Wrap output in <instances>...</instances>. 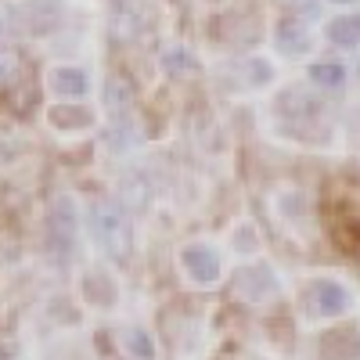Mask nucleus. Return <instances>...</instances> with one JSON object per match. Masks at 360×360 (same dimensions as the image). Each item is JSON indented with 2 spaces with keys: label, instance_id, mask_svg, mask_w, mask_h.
Returning a JSON list of instances; mask_svg holds the SVG:
<instances>
[{
  "label": "nucleus",
  "instance_id": "nucleus-20",
  "mask_svg": "<svg viewBox=\"0 0 360 360\" xmlns=\"http://www.w3.org/2000/svg\"><path fill=\"white\" fill-rule=\"evenodd\" d=\"M0 162H4V148H0Z\"/></svg>",
  "mask_w": 360,
  "mask_h": 360
},
{
  "label": "nucleus",
  "instance_id": "nucleus-19",
  "mask_svg": "<svg viewBox=\"0 0 360 360\" xmlns=\"http://www.w3.org/2000/svg\"><path fill=\"white\" fill-rule=\"evenodd\" d=\"M332 4H356V0H332Z\"/></svg>",
  "mask_w": 360,
  "mask_h": 360
},
{
  "label": "nucleus",
  "instance_id": "nucleus-3",
  "mask_svg": "<svg viewBox=\"0 0 360 360\" xmlns=\"http://www.w3.org/2000/svg\"><path fill=\"white\" fill-rule=\"evenodd\" d=\"M180 266H184V274H188L195 285H213V281H220V274H224L217 249L205 245V242H191V245L180 249Z\"/></svg>",
  "mask_w": 360,
  "mask_h": 360
},
{
  "label": "nucleus",
  "instance_id": "nucleus-5",
  "mask_svg": "<svg viewBox=\"0 0 360 360\" xmlns=\"http://www.w3.org/2000/svg\"><path fill=\"white\" fill-rule=\"evenodd\" d=\"M349 310V292L346 285L332 281V278H324L314 285V314L317 317H342Z\"/></svg>",
  "mask_w": 360,
  "mask_h": 360
},
{
  "label": "nucleus",
  "instance_id": "nucleus-10",
  "mask_svg": "<svg viewBox=\"0 0 360 360\" xmlns=\"http://www.w3.org/2000/svg\"><path fill=\"white\" fill-rule=\"evenodd\" d=\"M310 83L317 90H339L346 83V65H339V62H317V65H310Z\"/></svg>",
  "mask_w": 360,
  "mask_h": 360
},
{
  "label": "nucleus",
  "instance_id": "nucleus-16",
  "mask_svg": "<svg viewBox=\"0 0 360 360\" xmlns=\"http://www.w3.org/2000/svg\"><path fill=\"white\" fill-rule=\"evenodd\" d=\"M130 94H127V83L123 79H112L108 83V108H127Z\"/></svg>",
  "mask_w": 360,
  "mask_h": 360
},
{
  "label": "nucleus",
  "instance_id": "nucleus-6",
  "mask_svg": "<svg viewBox=\"0 0 360 360\" xmlns=\"http://www.w3.org/2000/svg\"><path fill=\"white\" fill-rule=\"evenodd\" d=\"M72 238H76V209H72L69 198H58L54 209H51V242L62 252H69Z\"/></svg>",
  "mask_w": 360,
  "mask_h": 360
},
{
  "label": "nucleus",
  "instance_id": "nucleus-18",
  "mask_svg": "<svg viewBox=\"0 0 360 360\" xmlns=\"http://www.w3.org/2000/svg\"><path fill=\"white\" fill-rule=\"evenodd\" d=\"M8 69H11V58H8V54H0V76H4Z\"/></svg>",
  "mask_w": 360,
  "mask_h": 360
},
{
  "label": "nucleus",
  "instance_id": "nucleus-7",
  "mask_svg": "<svg viewBox=\"0 0 360 360\" xmlns=\"http://www.w3.org/2000/svg\"><path fill=\"white\" fill-rule=\"evenodd\" d=\"M47 86L54 90L58 98H83V94H86V86H90V79H86V72H83V69L58 65V69H51Z\"/></svg>",
  "mask_w": 360,
  "mask_h": 360
},
{
  "label": "nucleus",
  "instance_id": "nucleus-14",
  "mask_svg": "<svg viewBox=\"0 0 360 360\" xmlns=\"http://www.w3.org/2000/svg\"><path fill=\"white\" fill-rule=\"evenodd\" d=\"M51 123L62 130H83L90 123V112L83 108H51Z\"/></svg>",
  "mask_w": 360,
  "mask_h": 360
},
{
  "label": "nucleus",
  "instance_id": "nucleus-13",
  "mask_svg": "<svg viewBox=\"0 0 360 360\" xmlns=\"http://www.w3.org/2000/svg\"><path fill=\"white\" fill-rule=\"evenodd\" d=\"M119 195H123V205H130V209H144L148 202H152V188H148V180L137 176V173L123 180V191Z\"/></svg>",
  "mask_w": 360,
  "mask_h": 360
},
{
  "label": "nucleus",
  "instance_id": "nucleus-9",
  "mask_svg": "<svg viewBox=\"0 0 360 360\" xmlns=\"http://www.w3.org/2000/svg\"><path fill=\"white\" fill-rule=\"evenodd\" d=\"M328 40L339 47H356L360 44V15H339L328 22Z\"/></svg>",
  "mask_w": 360,
  "mask_h": 360
},
{
  "label": "nucleus",
  "instance_id": "nucleus-2",
  "mask_svg": "<svg viewBox=\"0 0 360 360\" xmlns=\"http://www.w3.org/2000/svg\"><path fill=\"white\" fill-rule=\"evenodd\" d=\"M234 295L238 299H245V303H266L270 295L278 292V278H274V270L263 266V263H252V266H242V270H234Z\"/></svg>",
  "mask_w": 360,
  "mask_h": 360
},
{
  "label": "nucleus",
  "instance_id": "nucleus-4",
  "mask_svg": "<svg viewBox=\"0 0 360 360\" xmlns=\"http://www.w3.org/2000/svg\"><path fill=\"white\" fill-rule=\"evenodd\" d=\"M22 33H33V37H47L51 29L62 22V4L58 0H29V4H18L15 15Z\"/></svg>",
  "mask_w": 360,
  "mask_h": 360
},
{
  "label": "nucleus",
  "instance_id": "nucleus-17",
  "mask_svg": "<svg viewBox=\"0 0 360 360\" xmlns=\"http://www.w3.org/2000/svg\"><path fill=\"white\" fill-rule=\"evenodd\" d=\"M242 234H249V227H242ZM252 245H256L252 238H238V249H242V252H245V249H252Z\"/></svg>",
  "mask_w": 360,
  "mask_h": 360
},
{
  "label": "nucleus",
  "instance_id": "nucleus-8",
  "mask_svg": "<svg viewBox=\"0 0 360 360\" xmlns=\"http://www.w3.org/2000/svg\"><path fill=\"white\" fill-rule=\"evenodd\" d=\"M314 47V37L307 33V25L299 22H285L281 33H278V51L281 54H310Z\"/></svg>",
  "mask_w": 360,
  "mask_h": 360
},
{
  "label": "nucleus",
  "instance_id": "nucleus-1",
  "mask_svg": "<svg viewBox=\"0 0 360 360\" xmlns=\"http://www.w3.org/2000/svg\"><path fill=\"white\" fill-rule=\"evenodd\" d=\"M90 224H94L98 242H101V249L112 259H119V263L130 259V252H134V231H130V217L123 213V205H115V202L94 205Z\"/></svg>",
  "mask_w": 360,
  "mask_h": 360
},
{
  "label": "nucleus",
  "instance_id": "nucleus-11",
  "mask_svg": "<svg viewBox=\"0 0 360 360\" xmlns=\"http://www.w3.org/2000/svg\"><path fill=\"white\" fill-rule=\"evenodd\" d=\"M162 69L169 76H195L198 72V62H195V54L184 51V47H166L162 51Z\"/></svg>",
  "mask_w": 360,
  "mask_h": 360
},
{
  "label": "nucleus",
  "instance_id": "nucleus-15",
  "mask_svg": "<svg viewBox=\"0 0 360 360\" xmlns=\"http://www.w3.org/2000/svg\"><path fill=\"white\" fill-rule=\"evenodd\" d=\"M270 79H274V69H270L266 62H263V58H252V62H249V83H270Z\"/></svg>",
  "mask_w": 360,
  "mask_h": 360
},
{
  "label": "nucleus",
  "instance_id": "nucleus-12",
  "mask_svg": "<svg viewBox=\"0 0 360 360\" xmlns=\"http://www.w3.org/2000/svg\"><path fill=\"white\" fill-rule=\"evenodd\" d=\"M123 342H127V353L134 360H155V342L144 328H127L123 332Z\"/></svg>",
  "mask_w": 360,
  "mask_h": 360
}]
</instances>
